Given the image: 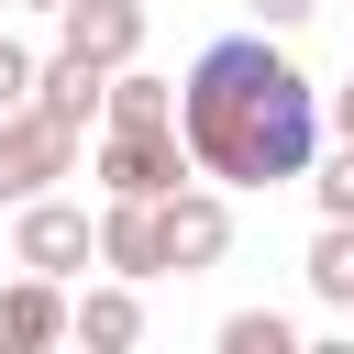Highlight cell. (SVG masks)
<instances>
[{"instance_id": "cell-1", "label": "cell", "mask_w": 354, "mask_h": 354, "mask_svg": "<svg viewBox=\"0 0 354 354\" xmlns=\"http://www.w3.org/2000/svg\"><path fill=\"white\" fill-rule=\"evenodd\" d=\"M177 122H188V144H199V177H221V188H288V177L321 166L332 100H321V88L299 77V55L266 44V22H254V33H221V44L177 77Z\"/></svg>"}, {"instance_id": "cell-2", "label": "cell", "mask_w": 354, "mask_h": 354, "mask_svg": "<svg viewBox=\"0 0 354 354\" xmlns=\"http://www.w3.org/2000/svg\"><path fill=\"white\" fill-rule=\"evenodd\" d=\"M188 177H199V144H188V122L100 133V188H111V199H177Z\"/></svg>"}, {"instance_id": "cell-3", "label": "cell", "mask_w": 354, "mask_h": 354, "mask_svg": "<svg viewBox=\"0 0 354 354\" xmlns=\"http://www.w3.org/2000/svg\"><path fill=\"white\" fill-rule=\"evenodd\" d=\"M66 166H77V122H55L44 100H33V111H0V199H11V210L44 199Z\"/></svg>"}, {"instance_id": "cell-4", "label": "cell", "mask_w": 354, "mask_h": 354, "mask_svg": "<svg viewBox=\"0 0 354 354\" xmlns=\"http://www.w3.org/2000/svg\"><path fill=\"white\" fill-rule=\"evenodd\" d=\"M11 266H44V277H77V266H100V221L77 210V199H22V221H11Z\"/></svg>"}, {"instance_id": "cell-5", "label": "cell", "mask_w": 354, "mask_h": 354, "mask_svg": "<svg viewBox=\"0 0 354 354\" xmlns=\"http://www.w3.org/2000/svg\"><path fill=\"white\" fill-rule=\"evenodd\" d=\"M166 210V266L177 277H210L221 254H232V199H221V177H188L177 199H155Z\"/></svg>"}, {"instance_id": "cell-6", "label": "cell", "mask_w": 354, "mask_h": 354, "mask_svg": "<svg viewBox=\"0 0 354 354\" xmlns=\"http://www.w3.org/2000/svg\"><path fill=\"white\" fill-rule=\"evenodd\" d=\"M66 332H77V299H66V277L22 266V277L0 288V354H44V343H66Z\"/></svg>"}, {"instance_id": "cell-7", "label": "cell", "mask_w": 354, "mask_h": 354, "mask_svg": "<svg viewBox=\"0 0 354 354\" xmlns=\"http://www.w3.org/2000/svg\"><path fill=\"white\" fill-rule=\"evenodd\" d=\"M100 266L133 277V288H144V277H177V266H166V210H155V199H111V210H100Z\"/></svg>"}, {"instance_id": "cell-8", "label": "cell", "mask_w": 354, "mask_h": 354, "mask_svg": "<svg viewBox=\"0 0 354 354\" xmlns=\"http://www.w3.org/2000/svg\"><path fill=\"white\" fill-rule=\"evenodd\" d=\"M55 44H77L100 66H133L144 55V0H66L55 11Z\"/></svg>"}, {"instance_id": "cell-9", "label": "cell", "mask_w": 354, "mask_h": 354, "mask_svg": "<svg viewBox=\"0 0 354 354\" xmlns=\"http://www.w3.org/2000/svg\"><path fill=\"white\" fill-rule=\"evenodd\" d=\"M33 100H44L55 122H77V133H88V122L111 111V66H100V55H77V44H55V55H44V88H33Z\"/></svg>"}, {"instance_id": "cell-10", "label": "cell", "mask_w": 354, "mask_h": 354, "mask_svg": "<svg viewBox=\"0 0 354 354\" xmlns=\"http://www.w3.org/2000/svg\"><path fill=\"white\" fill-rule=\"evenodd\" d=\"M144 122H177V77L111 66V111H100V133H144Z\"/></svg>"}, {"instance_id": "cell-11", "label": "cell", "mask_w": 354, "mask_h": 354, "mask_svg": "<svg viewBox=\"0 0 354 354\" xmlns=\"http://www.w3.org/2000/svg\"><path fill=\"white\" fill-rule=\"evenodd\" d=\"M77 343H100V354L144 343V299H133V277H111V288H88V299H77Z\"/></svg>"}, {"instance_id": "cell-12", "label": "cell", "mask_w": 354, "mask_h": 354, "mask_svg": "<svg viewBox=\"0 0 354 354\" xmlns=\"http://www.w3.org/2000/svg\"><path fill=\"white\" fill-rule=\"evenodd\" d=\"M310 299L354 310V221H321V243H310Z\"/></svg>"}, {"instance_id": "cell-13", "label": "cell", "mask_w": 354, "mask_h": 354, "mask_svg": "<svg viewBox=\"0 0 354 354\" xmlns=\"http://www.w3.org/2000/svg\"><path fill=\"white\" fill-rule=\"evenodd\" d=\"M221 354H299V321L288 310H232L221 321Z\"/></svg>"}, {"instance_id": "cell-14", "label": "cell", "mask_w": 354, "mask_h": 354, "mask_svg": "<svg viewBox=\"0 0 354 354\" xmlns=\"http://www.w3.org/2000/svg\"><path fill=\"white\" fill-rule=\"evenodd\" d=\"M310 199H321V221H354V144L332 133V155L310 166Z\"/></svg>"}, {"instance_id": "cell-15", "label": "cell", "mask_w": 354, "mask_h": 354, "mask_svg": "<svg viewBox=\"0 0 354 354\" xmlns=\"http://www.w3.org/2000/svg\"><path fill=\"white\" fill-rule=\"evenodd\" d=\"M33 88H44V55L22 33H0V111H33Z\"/></svg>"}, {"instance_id": "cell-16", "label": "cell", "mask_w": 354, "mask_h": 354, "mask_svg": "<svg viewBox=\"0 0 354 354\" xmlns=\"http://www.w3.org/2000/svg\"><path fill=\"white\" fill-rule=\"evenodd\" d=\"M243 11H254V22H266V33H299V22H310V11H321V0H243Z\"/></svg>"}, {"instance_id": "cell-17", "label": "cell", "mask_w": 354, "mask_h": 354, "mask_svg": "<svg viewBox=\"0 0 354 354\" xmlns=\"http://www.w3.org/2000/svg\"><path fill=\"white\" fill-rule=\"evenodd\" d=\"M332 133H343V144H354V88H332Z\"/></svg>"}, {"instance_id": "cell-18", "label": "cell", "mask_w": 354, "mask_h": 354, "mask_svg": "<svg viewBox=\"0 0 354 354\" xmlns=\"http://www.w3.org/2000/svg\"><path fill=\"white\" fill-rule=\"evenodd\" d=\"M22 11H44V22H55V11H66V0H22Z\"/></svg>"}]
</instances>
